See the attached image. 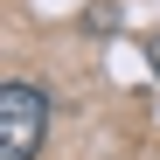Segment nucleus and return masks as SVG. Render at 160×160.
<instances>
[{"instance_id":"f03ea898","label":"nucleus","mask_w":160,"mask_h":160,"mask_svg":"<svg viewBox=\"0 0 160 160\" xmlns=\"http://www.w3.org/2000/svg\"><path fill=\"white\" fill-rule=\"evenodd\" d=\"M146 63H153V77H160V28L146 35Z\"/></svg>"},{"instance_id":"f257e3e1","label":"nucleus","mask_w":160,"mask_h":160,"mask_svg":"<svg viewBox=\"0 0 160 160\" xmlns=\"http://www.w3.org/2000/svg\"><path fill=\"white\" fill-rule=\"evenodd\" d=\"M42 139H49V98L14 77L0 91V160H35Z\"/></svg>"}]
</instances>
